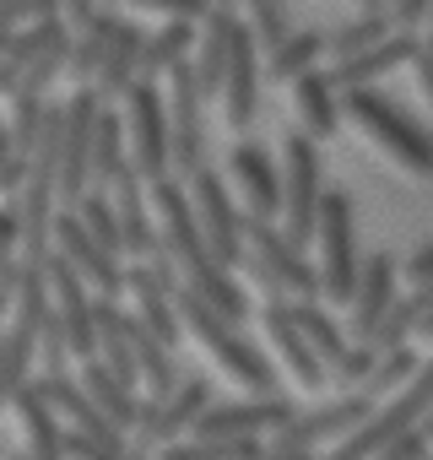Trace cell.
Instances as JSON below:
<instances>
[{
    "label": "cell",
    "instance_id": "16",
    "mask_svg": "<svg viewBox=\"0 0 433 460\" xmlns=\"http://www.w3.org/2000/svg\"><path fill=\"white\" fill-rule=\"evenodd\" d=\"M261 109V44L244 17L228 28V76H223V119L228 130H250Z\"/></svg>",
    "mask_w": 433,
    "mask_h": 460
},
{
    "label": "cell",
    "instance_id": "20",
    "mask_svg": "<svg viewBox=\"0 0 433 460\" xmlns=\"http://www.w3.org/2000/svg\"><path fill=\"white\" fill-rule=\"evenodd\" d=\"M228 173H234V184H239V195H244L250 217H266V222H277V217H282V168L271 163V152H266V146L239 141V146H234V157H228Z\"/></svg>",
    "mask_w": 433,
    "mask_h": 460
},
{
    "label": "cell",
    "instance_id": "13",
    "mask_svg": "<svg viewBox=\"0 0 433 460\" xmlns=\"http://www.w3.org/2000/svg\"><path fill=\"white\" fill-rule=\"evenodd\" d=\"M298 406L287 395H250V401H211L190 433L200 438H266L277 433L282 422H293Z\"/></svg>",
    "mask_w": 433,
    "mask_h": 460
},
{
    "label": "cell",
    "instance_id": "56",
    "mask_svg": "<svg viewBox=\"0 0 433 460\" xmlns=\"http://www.w3.org/2000/svg\"><path fill=\"white\" fill-rule=\"evenodd\" d=\"M422 428H428V438H433V411H428V417H422Z\"/></svg>",
    "mask_w": 433,
    "mask_h": 460
},
{
    "label": "cell",
    "instance_id": "6",
    "mask_svg": "<svg viewBox=\"0 0 433 460\" xmlns=\"http://www.w3.org/2000/svg\"><path fill=\"white\" fill-rule=\"evenodd\" d=\"M325 163H320V141L309 130L282 141V234L309 250L314 244V222H320V195H325Z\"/></svg>",
    "mask_w": 433,
    "mask_h": 460
},
{
    "label": "cell",
    "instance_id": "23",
    "mask_svg": "<svg viewBox=\"0 0 433 460\" xmlns=\"http://www.w3.org/2000/svg\"><path fill=\"white\" fill-rule=\"evenodd\" d=\"M234 6H211V17L200 22V49H195V82H200V98L206 103H223V76H228V28H234Z\"/></svg>",
    "mask_w": 433,
    "mask_h": 460
},
{
    "label": "cell",
    "instance_id": "39",
    "mask_svg": "<svg viewBox=\"0 0 433 460\" xmlns=\"http://www.w3.org/2000/svg\"><path fill=\"white\" fill-rule=\"evenodd\" d=\"M417 314H422V309L411 304V293H406V298H395V304H390V314H384V320L374 325V336H368V347H374V352H390V347H406V341L417 336Z\"/></svg>",
    "mask_w": 433,
    "mask_h": 460
},
{
    "label": "cell",
    "instance_id": "12",
    "mask_svg": "<svg viewBox=\"0 0 433 460\" xmlns=\"http://www.w3.org/2000/svg\"><path fill=\"white\" fill-rule=\"evenodd\" d=\"M98 87H76L66 98V130H60V206H76L93 190V125H98Z\"/></svg>",
    "mask_w": 433,
    "mask_h": 460
},
{
    "label": "cell",
    "instance_id": "46",
    "mask_svg": "<svg viewBox=\"0 0 433 460\" xmlns=\"http://www.w3.org/2000/svg\"><path fill=\"white\" fill-rule=\"evenodd\" d=\"M401 277H406L411 288H417V282H433V239H428L422 250H411V255H406V266H401Z\"/></svg>",
    "mask_w": 433,
    "mask_h": 460
},
{
    "label": "cell",
    "instance_id": "38",
    "mask_svg": "<svg viewBox=\"0 0 433 460\" xmlns=\"http://www.w3.org/2000/svg\"><path fill=\"white\" fill-rule=\"evenodd\" d=\"M60 33H71V22H66V17H44V22H33V28H17V39H12V49H6V66L22 76V71H28V66H33V60H39Z\"/></svg>",
    "mask_w": 433,
    "mask_h": 460
},
{
    "label": "cell",
    "instance_id": "26",
    "mask_svg": "<svg viewBox=\"0 0 433 460\" xmlns=\"http://www.w3.org/2000/svg\"><path fill=\"white\" fill-rule=\"evenodd\" d=\"M125 17L119 12H109V6H98L76 33H71V60H66V76L76 82V87H93L98 82V66H103V49H109V39H114V28H119Z\"/></svg>",
    "mask_w": 433,
    "mask_h": 460
},
{
    "label": "cell",
    "instance_id": "25",
    "mask_svg": "<svg viewBox=\"0 0 433 460\" xmlns=\"http://www.w3.org/2000/svg\"><path fill=\"white\" fill-rule=\"evenodd\" d=\"M341 87L331 82V71H304L298 82H293V98H298V119H304V130L314 136V141H331L336 130H341V98H336Z\"/></svg>",
    "mask_w": 433,
    "mask_h": 460
},
{
    "label": "cell",
    "instance_id": "7",
    "mask_svg": "<svg viewBox=\"0 0 433 460\" xmlns=\"http://www.w3.org/2000/svg\"><path fill=\"white\" fill-rule=\"evenodd\" d=\"M184 184H190V206H195V222H200L206 250L223 261L228 271H234V266H244V261H250V239H244V222H250V217L234 206L228 179L206 163V168H200V173H190Z\"/></svg>",
    "mask_w": 433,
    "mask_h": 460
},
{
    "label": "cell",
    "instance_id": "24",
    "mask_svg": "<svg viewBox=\"0 0 433 460\" xmlns=\"http://www.w3.org/2000/svg\"><path fill=\"white\" fill-rule=\"evenodd\" d=\"M141 49H146V33H141L136 22H119L114 39H109V49H103L98 82H93L103 103H114V98H125V93L136 87V76H141Z\"/></svg>",
    "mask_w": 433,
    "mask_h": 460
},
{
    "label": "cell",
    "instance_id": "43",
    "mask_svg": "<svg viewBox=\"0 0 433 460\" xmlns=\"http://www.w3.org/2000/svg\"><path fill=\"white\" fill-rule=\"evenodd\" d=\"M39 358H44V374H60V368L71 363V347H66V331H60L55 309H49V320H44V331H39Z\"/></svg>",
    "mask_w": 433,
    "mask_h": 460
},
{
    "label": "cell",
    "instance_id": "11",
    "mask_svg": "<svg viewBox=\"0 0 433 460\" xmlns=\"http://www.w3.org/2000/svg\"><path fill=\"white\" fill-rule=\"evenodd\" d=\"M168 130H173V173H200L206 168V98L195 82V66L179 60L168 76Z\"/></svg>",
    "mask_w": 433,
    "mask_h": 460
},
{
    "label": "cell",
    "instance_id": "1",
    "mask_svg": "<svg viewBox=\"0 0 433 460\" xmlns=\"http://www.w3.org/2000/svg\"><path fill=\"white\" fill-rule=\"evenodd\" d=\"M146 200H152L157 227H163V250H168V255L179 261V271H184V288H195L211 309H223V314L239 325V320L250 314V298H244V288L234 282V271L206 250L200 222H195V206H190V184H179L173 173H163V179L146 184Z\"/></svg>",
    "mask_w": 433,
    "mask_h": 460
},
{
    "label": "cell",
    "instance_id": "17",
    "mask_svg": "<svg viewBox=\"0 0 433 460\" xmlns=\"http://www.w3.org/2000/svg\"><path fill=\"white\" fill-rule=\"evenodd\" d=\"M141 168L136 163H125L119 173H114V184H109V200H114V211H119V227H125V255H136V261H152V255H163V227L152 222V200L141 195Z\"/></svg>",
    "mask_w": 433,
    "mask_h": 460
},
{
    "label": "cell",
    "instance_id": "49",
    "mask_svg": "<svg viewBox=\"0 0 433 460\" xmlns=\"http://www.w3.org/2000/svg\"><path fill=\"white\" fill-rule=\"evenodd\" d=\"M0 98H17V71L6 66V55H0Z\"/></svg>",
    "mask_w": 433,
    "mask_h": 460
},
{
    "label": "cell",
    "instance_id": "51",
    "mask_svg": "<svg viewBox=\"0 0 433 460\" xmlns=\"http://www.w3.org/2000/svg\"><path fill=\"white\" fill-rule=\"evenodd\" d=\"M417 336H422V341H433V309H428V314H417Z\"/></svg>",
    "mask_w": 433,
    "mask_h": 460
},
{
    "label": "cell",
    "instance_id": "45",
    "mask_svg": "<svg viewBox=\"0 0 433 460\" xmlns=\"http://www.w3.org/2000/svg\"><path fill=\"white\" fill-rule=\"evenodd\" d=\"M428 6H433V0H390V17H395V28H411V33H422V22H428Z\"/></svg>",
    "mask_w": 433,
    "mask_h": 460
},
{
    "label": "cell",
    "instance_id": "22",
    "mask_svg": "<svg viewBox=\"0 0 433 460\" xmlns=\"http://www.w3.org/2000/svg\"><path fill=\"white\" fill-rule=\"evenodd\" d=\"M12 411L22 417V433H28V455L33 460H71L66 455V422H60V411L44 401V390L33 379L12 395Z\"/></svg>",
    "mask_w": 433,
    "mask_h": 460
},
{
    "label": "cell",
    "instance_id": "40",
    "mask_svg": "<svg viewBox=\"0 0 433 460\" xmlns=\"http://www.w3.org/2000/svg\"><path fill=\"white\" fill-rule=\"evenodd\" d=\"M374 358H379V352H374L368 341H358V347H347V352H341V363H331V379H336V385H347V390H363V385H368V374H374Z\"/></svg>",
    "mask_w": 433,
    "mask_h": 460
},
{
    "label": "cell",
    "instance_id": "53",
    "mask_svg": "<svg viewBox=\"0 0 433 460\" xmlns=\"http://www.w3.org/2000/svg\"><path fill=\"white\" fill-rule=\"evenodd\" d=\"M358 12H390V0H358Z\"/></svg>",
    "mask_w": 433,
    "mask_h": 460
},
{
    "label": "cell",
    "instance_id": "33",
    "mask_svg": "<svg viewBox=\"0 0 433 460\" xmlns=\"http://www.w3.org/2000/svg\"><path fill=\"white\" fill-rule=\"evenodd\" d=\"M76 217H82V227H87V234L109 250V255H125V227H119V211H114V200H109V190H87L76 206H71Z\"/></svg>",
    "mask_w": 433,
    "mask_h": 460
},
{
    "label": "cell",
    "instance_id": "8",
    "mask_svg": "<svg viewBox=\"0 0 433 460\" xmlns=\"http://www.w3.org/2000/svg\"><path fill=\"white\" fill-rule=\"evenodd\" d=\"M125 136H130V163L141 168V179H163L173 173V130H168V93L157 82H141L125 93Z\"/></svg>",
    "mask_w": 433,
    "mask_h": 460
},
{
    "label": "cell",
    "instance_id": "34",
    "mask_svg": "<svg viewBox=\"0 0 433 460\" xmlns=\"http://www.w3.org/2000/svg\"><path fill=\"white\" fill-rule=\"evenodd\" d=\"M390 33H395L390 12H358L352 22H341L336 33H325V49H331V60H347V55H358V49H368V44H379Z\"/></svg>",
    "mask_w": 433,
    "mask_h": 460
},
{
    "label": "cell",
    "instance_id": "21",
    "mask_svg": "<svg viewBox=\"0 0 433 460\" xmlns=\"http://www.w3.org/2000/svg\"><path fill=\"white\" fill-rule=\"evenodd\" d=\"M395 255H363V271H358V293H352V341H368L374 325L390 314L395 304Z\"/></svg>",
    "mask_w": 433,
    "mask_h": 460
},
{
    "label": "cell",
    "instance_id": "28",
    "mask_svg": "<svg viewBox=\"0 0 433 460\" xmlns=\"http://www.w3.org/2000/svg\"><path fill=\"white\" fill-rule=\"evenodd\" d=\"M195 28H200V22H190V17H168L157 33H146V49H141V82H163V76L184 60V49L200 39Z\"/></svg>",
    "mask_w": 433,
    "mask_h": 460
},
{
    "label": "cell",
    "instance_id": "30",
    "mask_svg": "<svg viewBox=\"0 0 433 460\" xmlns=\"http://www.w3.org/2000/svg\"><path fill=\"white\" fill-rule=\"evenodd\" d=\"M325 33L320 28H293L277 49H271V82H298L304 71H314L325 60Z\"/></svg>",
    "mask_w": 433,
    "mask_h": 460
},
{
    "label": "cell",
    "instance_id": "42",
    "mask_svg": "<svg viewBox=\"0 0 433 460\" xmlns=\"http://www.w3.org/2000/svg\"><path fill=\"white\" fill-rule=\"evenodd\" d=\"M44 17H60V0H0V22L6 28H33Z\"/></svg>",
    "mask_w": 433,
    "mask_h": 460
},
{
    "label": "cell",
    "instance_id": "5",
    "mask_svg": "<svg viewBox=\"0 0 433 460\" xmlns=\"http://www.w3.org/2000/svg\"><path fill=\"white\" fill-rule=\"evenodd\" d=\"M314 250H320V288H325V298L352 309L363 255H358V211H352V195L347 190H325L320 195Z\"/></svg>",
    "mask_w": 433,
    "mask_h": 460
},
{
    "label": "cell",
    "instance_id": "47",
    "mask_svg": "<svg viewBox=\"0 0 433 460\" xmlns=\"http://www.w3.org/2000/svg\"><path fill=\"white\" fill-rule=\"evenodd\" d=\"M411 76H417V87H422V98H428V109H433V49H428V44L417 49V60H411Z\"/></svg>",
    "mask_w": 433,
    "mask_h": 460
},
{
    "label": "cell",
    "instance_id": "54",
    "mask_svg": "<svg viewBox=\"0 0 433 460\" xmlns=\"http://www.w3.org/2000/svg\"><path fill=\"white\" fill-rule=\"evenodd\" d=\"M12 39H17V28H6V22H0V55L12 49Z\"/></svg>",
    "mask_w": 433,
    "mask_h": 460
},
{
    "label": "cell",
    "instance_id": "31",
    "mask_svg": "<svg viewBox=\"0 0 433 460\" xmlns=\"http://www.w3.org/2000/svg\"><path fill=\"white\" fill-rule=\"evenodd\" d=\"M266 449V438H200V433H184L173 444L157 449V460H255Z\"/></svg>",
    "mask_w": 433,
    "mask_h": 460
},
{
    "label": "cell",
    "instance_id": "4",
    "mask_svg": "<svg viewBox=\"0 0 433 460\" xmlns=\"http://www.w3.org/2000/svg\"><path fill=\"white\" fill-rule=\"evenodd\" d=\"M250 217V211H244ZM244 239H250V277L271 293V298H325V288H320V266L282 234L277 222H266V217H250L244 222Z\"/></svg>",
    "mask_w": 433,
    "mask_h": 460
},
{
    "label": "cell",
    "instance_id": "15",
    "mask_svg": "<svg viewBox=\"0 0 433 460\" xmlns=\"http://www.w3.org/2000/svg\"><path fill=\"white\" fill-rule=\"evenodd\" d=\"M55 255H66L71 266H76V277L98 293V298H125V266H119V255H109L87 227H82V217L71 211V206H60V217H55Z\"/></svg>",
    "mask_w": 433,
    "mask_h": 460
},
{
    "label": "cell",
    "instance_id": "59",
    "mask_svg": "<svg viewBox=\"0 0 433 460\" xmlns=\"http://www.w3.org/2000/svg\"><path fill=\"white\" fill-rule=\"evenodd\" d=\"M428 460H433V455H428Z\"/></svg>",
    "mask_w": 433,
    "mask_h": 460
},
{
    "label": "cell",
    "instance_id": "27",
    "mask_svg": "<svg viewBox=\"0 0 433 460\" xmlns=\"http://www.w3.org/2000/svg\"><path fill=\"white\" fill-rule=\"evenodd\" d=\"M82 385H87V395H93V406L109 417V422H119L125 433L141 422V395L103 363V358H87V368H82Z\"/></svg>",
    "mask_w": 433,
    "mask_h": 460
},
{
    "label": "cell",
    "instance_id": "57",
    "mask_svg": "<svg viewBox=\"0 0 433 460\" xmlns=\"http://www.w3.org/2000/svg\"><path fill=\"white\" fill-rule=\"evenodd\" d=\"M12 460H33V455H28V449H22V455H12Z\"/></svg>",
    "mask_w": 433,
    "mask_h": 460
},
{
    "label": "cell",
    "instance_id": "44",
    "mask_svg": "<svg viewBox=\"0 0 433 460\" xmlns=\"http://www.w3.org/2000/svg\"><path fill=\"white\" fill-rule=\"evenodd\" d=\"M136 12H157V17H190V22H206L211 17V0H130Z\"/></svg>",
    "mask_w": 433,
    "mask_h": 460
},
{
    "label": "cell",
    "instance_id": "18",
    "mask_svg": "<svg viewBox=\"0 0 433 460\" xmlns=\"http://www.w3.org/2000/svg\"><path fill=\"white\" fill-rule=\"evenodd\" d=\"M417 49H422V33L395 28L390 39H379V44H368V49L347 55V60H331V82H336L341 93H347V87H374V82H384L390 71L411 66V60H417Z\"/></svg>",
    "mask_w": 433,
    "mask_h": 460
},
{
    "label": "cell",
    "instance_id": "50",
    "mask_svg": "<svg viewBox=\"0 0 433 460\" xmlns=\"http://www.w3.org/2000/svg\"><path fill=\"white\" fill-rule=\"evenodd\" d=\"M255 460H314V455H304V449H261Z\"/></svg>",
    "mask_w": 433,
    "mask_h": 460
},
{
    "label": "cell",
    "instance_id": "9",
    "mask_svg": "<svg viewBox=\"0 0 433 460\" xmlns=\"http://www.w3.org/2000/svg\"><path fill=\"white\" fill-rule=\"evenodd\" d=\"M374 411H379V406H374V395H368V390H347L341 401H325V406L298 411L293 422H282V428L266 438V449H304V455H314L320 444L358 433Z\"/></svg>",
    "mask_w": 433,
    "mask_h": 460
},
{
    "label": "cell",
    "instance_id": "41",
    "mask_svg": "<svg viewBox=\"0 0 433 460\" xmlns=\"http://www.w3.org/2000/svg\"><path fill=\"white\" fill-rule=\"evenodd\" d=\"M428 455H433V438H428V428H422V422H411V428H401V433L374 455V460H428Z\"/></svg>",
    "mask_w": 433,
    "mask_h": 460
},
{
    "label": "cell",
    "instance_id": "3",
    "mask_svg": "<svg viewBox=\"0 0 433 460\" xmlns=\"http://www.w3.org/2000/svg\"><path fill=\"white\" fill-rule=\"evenodd\" d=\"M341 114L411 179H433V130L417 125L401 103H390L374 87H347L341 93Z\"/></svg>",
    "mask_w": 433,
    "mask_h": 460
},
{
    "label": "cell",
    "instance_id": "10",
    "mask_svg": "<svg viewBox=\"0 0 433 460\" xmlns=\"http://www.w3.org/2000/svg\"><path fill=\"white\" fill-rule=\"evenodd\" d=\"M216 395H211V379L206 374H190V379H179L163 401H141V422L130 428V444H136V455L141 449H163V444H173V438H184L190 428H195V417L211 406Z\"/></svg>",
    "mask_w": 433,
    "mask_h": 460
},
{
    "label": "cell",
    "instance_id": "14",
    "mask_svg": "<svg viewBox=\"0 0 433 460\" xmlns=\"http://www.w3.org/2000/svg\"><path fill=\"white\" fill-rule=\"evenodd\" d=\"M49 298H55V320H60V331H66V347H71V358H98V320H93V304H98V293L76 277V266L66 261V255H49Z\"/></svg>",
    "mask_w": 433,
    "mask_h": 460
},
{
    "label": "cell",
    "instance_id": "37",
    "mask_svg": "<svg viewBox=\"0 0 433 460\" xmlns=\"http://www.w3.org/2000/svg\"><path fill=\"white\" fill-rule=\"evenodd\" d=\"M244 6V22H250V33H255V44L271 55L287 33H293V17H287V0H239Z\"/></svg>",
    "mask_w": 433,
    "mask_h": 460
},
{
    "label": "cell",
    "instance_id": "58",
    "mask_svg": "<svg viewBox=\"0 0 433 460\" xmlns=\"http://www.w3.org/2000/svg\"><path fill=\"white\" fill-rule=\"evenodd\" d=\"M103 6H114V0H103Z\"/></svg>",
    "mask_w": 433,
    "mask_h": 460
},
{
    "label": "cell",
    "instance_id": "52",
    "mask_svg": "<svg viewBox=\"0 0 433 460\" xmlns=\"http://www.w3.org/2000/svg\"><path fill=\"white\" fill-rule=\"evenodd\" d=\"M6 157H12V130L0 125V163H6Z\"/></svg>",
    "mask_w": 433,
    "mask_h": 460
},
{
    "label": "cell",
    "instance_id": "29",
    "mask_svg": "<svg viewBox=\"0 0 433 460\" xmlns=\"http://www.w3.org/2000/svg\"><path fill=\"white\" fill-rule=\"evenodd\" d=\"M130 163V136H125V114H114L109 103L98 109V125H93V184L109 190L114 173Z\"/></svg>",
    "mask_w": 433,
    "mask_h": 460
},
{
    "label": "cell",
    "instance_id": "19",
    "mask_svg": "<svg viewBox=\"0 0 433 460\" xmlns=\"http://www.w3.org/2000/svg\"><path fill=\"white\" fill-rule=\"evenodd\" d=\"M261 325H266V341L277 347V358H282V368L304 385V390H320L325 379H331V363L309 347V336L293 325V314H287V298H271L266 309H261Z\"/></svg>",
    "mask_w": 433,
    "mask_h": 460
},
{
    "label": "cell",
    "instance_id": "48",
    "mask_svg": "<svg viewBox=\"0 0 433 460\" xmlns=\"http://www.w3.org/2000/svg\"><path fill=\"white\" fill-rule=\"evenodd\" d=\"M98 6H103V0H60V17H66L71 28H82V22H87Z\"/></svg>",
    "mask_w": 433,
    "mask_h": 460
},
{
    "label": "cell",
    "instance_id": "32",
    "mask_svg": "<svg viewBox=\"0 0 433 460\" xmlns=\"http://www.w3.org/2000/svg\"><path fill=\"white\" fill-rule=\"evenodd\" d=\"M287 314H293V325L309 336V347H314L325 363H341V352H347L352 341H347V336H341V325L320 309V298H293V304H287Z\"/></svg>",
    "mask_w": 433,
    "mask_h": 460
},
{
    "label": "cell",
    "instance_id": "36",
    "mask_svg": "<svg viewBox=\"0 0 433 460\" xmlns=\"http://www.w3.org/2000/svg\"><path fill=\"white\" fill-rule=\"evenodd\" d=\"M417 368H422V358L411 352V347H390V352H379L374 358V374H368V395H395V390H406L411 379H417Z\"/></svg>",
    "mask_w": 433,
    "mask_h": 460
},
{
    "label": "cell",
    "instance_id": "35",
    "mask_svg": "<svg viewBox=\"0 0 433 460\" xmlns=\"http://www.w3.org/2000/svg\"><path fill=\"white\" fill-rule=\"evenodd\" d=\"M44 119H49V98H39V93H17V98H12L6 130H12V152H17V157L33 163V152H39V141H44Z\"/></svg>",
    "mask_w": 433,
    "mask_h": 460
},
{
    "label": "cell",
    "instance_id": "2",
    "mask_svg": "<svg viewBox=\"0 0 433 460\" xmlns=\"http://www.w3.org/2000/svg\"><path fill=\"white\" fill-rule=\"evenodd\" d=\"M173 298H179L184 331H190V336L211 352V363H216V368H228V379H234V385H244L250 395H282L271 358H266L255 341H244V336H239V325H234L223 309H211L195 288H179Z\"/></svg>",
    "mask_w": 433,
    "mask_h": 460
},
{
    "label": "cell",
    "instance_id": "55",
    "mask_svg": "<svg viewBox=\"0 0 433 460\" xmlns=\"http://www.w3.org/2000/svg\"><path fill=\"white\" fill-rule=\"evenodd\" d=\"M422 44L433 49V6H428V22H422Z\"/></svg>",
    "mask_w": 433,
    "mask_h": 460
}]
</instances>
